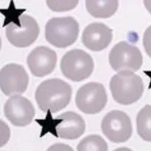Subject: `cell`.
I'll use <instances>...</instances> for the list:
<instances>
[{
    "instance_id": "cell-7",
    "label": "cell",
    "mask_w": 151,
    "mask_h": 151,
    "mask_svg": "<svg viewBox=\"0 0 151 151\" xmlns=\"http://www.w3.org/2000/svg\"><path fill=\"white\" fill-rule=\"evenodd\" d=\"M75 102L78 109L83 113H98L104 109L107 102L106 89L99 83H89L78 89Z\"/></svg>"
},
{
    "instance_id": "cell-16",
    "label": "cell",
    "mask_w": 151,
    "mask_h": 151,
    "mask_svg": "<svg viewBox=\"0 0 151 151\" xmlns=\"http://www.w3.org/2000/svg\"><path fill=\"white\" fill-rule=\"evenodd\" d=\"M78 151H108L106 141L98 135H90L83 139L77 147Z\"/></svg>"
},
{
    "instance_id": "cell-10",
    "label": "cell",
    "mask_w": 151,
    "mask_h": 151,
    "mask_svg": "<svg viewBox=\"0 0 151 151\" xmlns=\"http://www.w3.org/2000/svg\"><path fill=\"white\" fill-rule=\"evenodd\" d=\"M52 128V133L58 138L73 140L84 133L86 125L81 115L74 112H66L53 121Z\"/></svg>"
},
{
    "instance_id": "cell-22",
    "label": "cell",
    "mask_w": 151,
    "mask_h": 151,
    "mask_svg": "<svg viewBox=\"0 0 151 151\" xmlns=\"http://www.w3.org/2000/svg\"><path fill=\"white\" fill-rule=\"evenodd\" d=\"M114 151H132V150L127 147H120V148H117V149L115 150Z\"/></svg>"
},
{
    "instance_id": "cell-15",
    "label": "cell",
    "mask_w": 151,
    "mask_h": 151,
    "mask_svg": "<svg viewBox=\"0 0 151 151\" xmlns=\"http://www.w3.org/2000/svg\"><path fill=\"white\" fill-rule=\"evenodd\" d=\"M136 127L139 136L146 142H151V106L146 105L138 113Z\"/></svg>"
},
{
    "instance_id": "cell-6",
    "label": "cell",
    "mask_w": 151,
    "mask_h": 151,
    "mask_svg": "<svg viewBox=\"0 0 151 151\" xmlns=\"http://www.w3.org/2000/svg\"><path fill=\"white\" fill-rule=\"evenodd\" d=\"M40 28L37 22L27 14L21 15L19 24L11 22L5 29V35L10 43L17 48H25L37 39Z\"/></svg>"
},
{
    "instance_id": "cell-4",
    "label": "cell",
    "mask_w": 151,
    "mask_h": 151,
    "mask_svg": "<svg viewBox=\"0 0 151 151\" xmlns=\"http://www.w3.org/2000/svg\"><path fill=\"white\" fill-rule=\"evenodd\" d=\"M60 69L65 78L72 81H82L89 78L94 69V62L87 52L73 49L61 59Z\"/></svg>"
},
{
    "instance_id": "cell-12",
    "label": "cell",
    "mask_w": 151,
    "mask_h": 151,
    "mask_svg": "<svg viewBox=\"0 0 151 151\" xmlns=\"http://www.w3.org/2000/svg\"><path fill=\"white\" fill-rule=\"evenodd\" d=\"M27 63L31 73L36 77H44L52 73L57 63L55 51L45 46H38L27 58Z\"/></svg>"
},
{
    "instance_id": "cell-5",
    "label": "cell",
    "mask_w": 151,
    "mask_h": 151,
    "mask_svg": "<svg viewBox=\"0 0 151 151\" xmlns=\"http://www.w3.org/2000/svg\"><path fill=\"white\" fill-rule=\"evenodd\" d=\"M109 60L111 67L118 73L136 72L143 64L140 50L124 41L117 43L111 49Z\"/></svg>"
},
{
    "instance_id": "cell-23",
    "label": "cell",
    "mask_w": 151,
    "mask_h": 151,
    "mask_svg": "<svg viewBox=\"0 0 151 151\" xmlns=\"http://www.w3.org/2000/svg\"><path fill=\"white\" fill-rule=\"evenodd\" d=\"M1 47H2V40H1V37H0V50H1Z\"/></svg>"
},
{
    "instance_id": "cell-17",
    "label": "cell",
    "mask_w": 151,
    "mask_h": 151,
    "mask_svg": "<svg viewBox=\"0 0 151 151\" xmlns=\"http://www.w3.org/2000/svg\"><path fill=\"white\" fill-rule=\"evenodd\" d=\"M48 8L55 11H65L73 9L78 4V1H47Z\"/></svg>"
},
{
    "instance_id": "cell-20",
    "label": "cell",
    "mask_w": 151,
    "mask_h": 151,
    "mask_svg": "<svg viewBox=\"0 0 151 151\" xmlns=\"http://www.w3.org/2000/svg\"><path fill=\"white\" fill-rule=\"evenodd\" d=\"M46 151H74L69 145L62 143H57L52 145L47 149Z\"/></svg>"
},
{
    "instance_id": "cell-18",
    "label": "cell",
    "mask_w": 151,
    "mask_h": 151,
    "mask_svg": "<svg viewBox=\"0 0 151 151\" xmlns=\"http://www.w3.org/2000/svg\"><path fill=\"white\" fill-rule=\"evenodd\" d=\"M11 136L10 128L3 121L0 120V147L5 146Z\"/></svg>"
},
{
    "instance_id": "cell-1",
    "label": "cell",
    "mask_w": 151,
    "mask_h": 151,
    "mask_svg": "<svg viewBox=\"0 0 151 151\" xmlns=\"http://www.w3.org/2000/svg\"><path fill=\"white\" fill-rule=\"evenodd\" d=\"M72 87L60 79H49L39 85L35 92V98L40 109L43 112H58L70 102Z\"/></svg>"
},
{
    "instance_id": "cell-3",
    "label": "cell",
    "mask_w": 151,
    "mask_h": 151,
    "mask_svg": "<svg viewBox=\"0 0 151 151\" xmlns=\"http://www.w3.org/2000/svg\"><path fill=\"white\" fill-rule=\"evenodd\" d=\"M79 24L71 17L49 19L45 25V39L54 46L63 48L78 39Z\"/></svg>"
},
{
    "instance_id": "cell-9",
    "label": "cell",
    "mask_w": 151,
    "mask_h": 151,
    "mask_svg": "<svg viewBox=\"0 0 151 151\" xmlns=\"http://www.w3.org/2000/svg\"><path fill=\"white\" fill-rule=\"evenodd\" d=\"M29 78L20 65L10 63L0 70V89L8 96H15L25 92Z\"/></svg>"
},
{
    "instance_id": "cell-13",
    "label": "cell",
    "mask_w": 151,
    "mask_h": 151,
    "mask_svg": "<svg viewBox=\"0 0 151 151\" xmlns=\"http://www.w3.org/2000/svg\"><path fill=\"white\" fill-rule=\"evenodd\" d=\"M112 39V31L106 25L94 22L86 27L82 35V42L87 48L99 52L105 49Z\"/></svg>"
},
{
    "instance_id": "cell-21",
    "label": "cell",
    "mask_w": 151,
    "mask_h": 151,
    "mask_svg": "<svg viewBox=\"0 0 151 151\" xmlns=\"http://www.w3.org/2000/svg\"><path fill=\"white\" fill-rule=\"evenodd\" d=\"M144 4H145V7L147 9V11L151 14V1H150V0H145V1H144Z\"/></svg>"
},
{
    "instance_id": "cell-2",
    "label": "cell",
    "mask_w": 151,
    "mask_h": 151,
    "mask_svg": "<svg viewBox=\"0 0 151 151\" xmlns=\"http://www.w3.org/2000/svg\"><path fill=\"white\" fill-rule=\"evenodd\" d=\"M111 93L117 103L129 105L139 101L144 92L143 81L133 72H119L111 78Z\"/></svg>"
},
{
    "instance_id": "cell-19",
    "label": "cell",
    "mask_w": 151,
    "mask_h": 151,
    "mask_svg": "<svg viewBox=\"0 0 151 151\" xmlns=\"http://www.w3.org/2000/svg\"><path fill=\"white\" fill-rule=\"evenodd\" d=\"M143 45L146 53L150 58H151V25L147 28L144 34Z\"/></svg>"
},
{
    "instance_id": "cell-14",
    "label": "cell",
    "mask_w": 151,
    "mask_h": 151,
    "mask_svg": "<svg viewBox=\"0 0 151 151\" xmlns=\"http://www.w3.org/2000/svg\"><path fill=\"white\" fill-rule=\"evenodd\" d=\"M119 7L117 0H87L86 8L88 12L96 18H109L112 17Z\"/></svg>"
},
{
    "instance_id": "cell-11",
    "label": "cell",
    "mask_w": 151,
    "mask_h": 151,
    "mask_svg": "<svg viewBox=\"0 0 151 151\" xmlns=\"http://www.w3.org/2000/svg\"><path fill=\"white\" fill-rule=\"evenodd\" d=\"M4 113L13 125L25 127L32 122L35 115V107L26 98L15 95L9 98L4 106Z\"/></svg>"
},
{
    "instance_id": "cell-8",
    "label": "cell",
    "mask_w": 151,
    "mask_h": 151,
    "mask_svg": "<svg viewBox=\"0 0 151 151\" xmlns=\"http://www.w3.org/2000/svg\"><path fill=\"white\" fill-rule=\"evenodd\" d=\"M101 129L106 137L114 143L127 142L132 132L129 117L119 110L111 111L105 115L102 121Z\"/></svg>"
}]
</instances>
